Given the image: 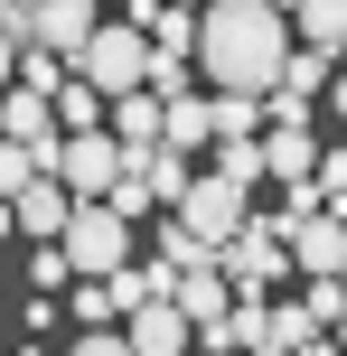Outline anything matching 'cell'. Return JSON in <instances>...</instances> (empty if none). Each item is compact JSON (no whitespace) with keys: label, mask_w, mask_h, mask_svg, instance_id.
Listing matches in <instances>:
<instances>
[{"label":"cell","mask_w":347,"mask_h":356,"mask_svg":"<svg viewBox=\"0 0 347 356\" xmlns=\"http://www.w3.org/2000/svg\"><path fill=\"white\" fill-rule=\"evenodd\" d=\"M244 197H254V188H244L235 169H207V178H188V197H179V225L197 234V244H225V234H235L244 216H254Z\"/></svg>","instance_id":"obj_5"},{"label":"cell","mask_w":347,"mask_h":356,"mask_svg":"<svg viewBox=\"0 0 347 356\" xmlns=\"http://www.w3.org/2000/svg\"><path fill=\"white\" fill-rule=\"evenodd\" d=\"M94 19H104V0H29V38L56 47L66 66H75V47L94 38Z\"/></svg>","instance_id":"obj_9"},{"label":"cell","mask_w":347,"mask_h":356,"mask_svg":"<svg viewBox=\"0 0 347 356\" xmlns=\"http://www.w3.org/2000/svg\"><path fill=\"white\" fill-rule=\"evenodd\" d=\"M56 178H66L75 197H104L113 178H122V141H113L104 122H94V131H66V141H56Z\"/></svg>","instance_id":"obj_6"},{"label":"cell","mask_w":347,"mask_h":356,"mask_svg":"<svg viewBox=\"0 0 347 356\" xmlns=\"http://www.w3.org/2000/svg\"><path fill=\"white\" fill-rule=\"evenodd\" d=\"M104 131H113V141H160V94H150V85H131V94H104Z\"/></svg>","instance_id":"obj_10"},{"label":"cell","mask_w":347,"mask_h":356,"mask_svg":"<svg viewBox=\"0 0 347 356\" xmlns=\"http://www.w3.org/2000/svg\"><path fill=\"white\" fill-rule=\"evenodd\" d=\"M216 263H225L235 291H273L282 272H291V216H282V225H273V216H244V225L216 244Z\"/></svg>","instance_id":"obj_3"},{"label":"cell","mask_w":347,"mask_h":356,"mask_svg":"<svg viewBox=\"0 0 347 356\" xmlns=\"http://www.w3.org/2000/svg\"><path fill=\"white\" fill-rule=\"evenodd\" d=\"M160 263H179V272H188V263H216V244H197V234L169 216V225H160Z\"/></svg>","instance_id":"obj_22"},{"label":"cell","mask_w":347,"mask_h":356,"mask_svg":"<svg viewBox=\"0 0 347 356\" xmlns=\"http://www.w3.org/2000/svg\"><path fill=\"white\" fill-rule=\"evenodd\" d=\"M160 141H179V150H197V141H216V104L207 94H160Z\"/></svg>","instance_id":"obj_11"},{"label":"cell","mask_w":347,"mask_h":356,"mask_svg":"<svg viewBox=\"0 0 347 356\" xmlns=\"http://www.w3.org/2000/svg\"><path fill=\"white\" fill-rule=\"evenodd\" d=\"M207 104H216V141H254V131H263V104H254V94L216 85V94H207Z\"/></svg>","instance_id":"obj_15"},{"label":"cell","mask_w":347,"mask_h":356,"mask_svg":"<svg viewBox=\"0 0 347 356\" xmlns=\"http://www.w3.org/2000/svg\"><path fill=\"white\" fill-rule=\"evenodd\" d=\"M141 66H150L141 19H94V38L75 47V75H85L94 94H131V85H141Z\"/></svg>","instance_id":"obj_4"},{"label":"cell","mask_w":347,"mask_h":356,"mask_svg":"<svg viewBox=\"0 0 347 356\" xmlns=\"http://www.w3.org/2000/svg\"><path fill=\"white\" fill-rule=\"evenodd\" d=\"M56 244H66L75 272H122L131 263V216H113V197H75L66 225H56Z\"/></svg>","instance_id":"obj_2"},{"label":"cell","mask_w":347,"mask_h":356,"mask_svg":"<svg viewBox=\"0 0 347 356\" xmlns=\"http://www.w3.org/2000/svg\"><path fill=\"white\" fill-rule=\"evenodd\" d=\"M291 56V19L273 0H197V66L235 94H263Z\"/></svg>","instance_id":"obj_1"},{"label":"cell","mask_w":347,"mask_h":356,"mask_svg":"<svg viewBox=\"0 0 347 356\" xmlns=\"http://www.w3.org/2000/svg\"><path fill=\"white\" fill-rule=\"evenodd\" d=\"M329 338H338V347H347V309H338V328H329Z\"/></svg>","instance_id":"obj_27"},{"label":"cell","mask_w":347,"mask_h":356,"mask_svg":"<svg viewBox=\"0 0 347 356\" xmlns=\"http://www.w3.org/2000/svg\"><path fill=\"white\" fill-rule=\"evenodd\" d=\"M338 56H347V47H338Z\"/></svg>","instance_id":"obj_31"},{"label":"cell","mask_w":347,"mask_h":356,"mask_svg":"<svg viewBox=\"0 0 347 356\" xmlns=\"http://www.w3.org/2000/svg\"><path fill=\"white\" fill-rule=\"evenodd\" d=\"M29 282H38V291H66V282H75V263H66V244H56V234H38V253H29Z\"/></svg>","instance_id":"obj_20"},{"label":"cell","mask_w":347,"mask_h":356,"mask_svg":"<svg viewBox=\"0 0 347 356\" xmlns=\"http://www.w3.org/2000/svg\"><path fill=\"white\" fill-rule=\"evenodd\" d=\"M300 282H310V291H300V300H310V319L338 328V309H347V272H300Z\"/></svg>","instance_id":"obj_19"},{"label":"cell","mask_w":347,"mask_h":356,"mask_svg":"<svg viewBox=\"0 0 347 356\" xmlns=\"http://www.w3.org/2000/svg\"><path fill=\"white\" fill-rule=\"evenodd\" d=\"M66 56H56V47H38V38H29V47H19V75H10V85H38V94H56V85H66Z\"/></svg>","instance_id":"obj_18"},{"label":"cell","mask_w":347,"mask_h":356,"mask_svg":"<svg viewBox=\"0 0 347 356\" xmlns=\"http://www.w3.org/2000/svg\"><path fill=\"white\" fill-rule=\"evenodd\" d=\"M329 328L310 319V300H291V309H273L263 319V338H254V356H300V347H319Z\"/></svg>","instance_id":"obj_12"},{"label":"cell","mask_w":347,"mask_h":356,"mask_svg":"<svg viewBox=\"0 0 347 356\" xmlns=\"http://www.w3.org/2000/svg\"><path fill=\"white\" fill-rule=\"evenodd\" d=\"M310 197L347 216V150H319V169H310Z\"/></svg>","instance_id":"obj_21"},{"label":"cell","mask_w":347,"mask_h":356,"mask_svg":"<svg viewBox=\"0 0 347 356\" xmlns=\"http://www.w3.org/2000/svg\"><path fill=\"white\" fill-rule=\"evenodd\" d=\"M329 66H338L329 47H291V56H282V75H273V85H291V94H329Z\"/></svg>","instance_id":"obj_17"},{"label":"cell","mask_w":347,"mask_h":356,"mask_svg":"<svg viewBox=\"0 0 347 356\" xmlns=\"http://www.w3.org/2000/svg\"><path fill=\"white\" fill-rule=\"evenodd\" d=\"M0 234H19V216H10V197H0Z\"/></svg>","instance_id":"obj_26"},{"label":"cell","mask_w":347,"mask_h":356,"mask_svg":"<svg viewBox=\"0 0 347 356\" xmlns=\"http://www.w3.org/2000/svg\"><path fill=\"white\" fill-rule=\"evenodd\" d=\"M319 150H310V122H273V141H263V178H310Z\"/></svg>","instance_id":"obj_13"},{"label":"cell","mask_w":347,"mask_h":356,"mask_svg":"<svg viewBox=\"0 0 347 356\" xmlns=\"http://www.w3.org/2000/svg\"><path fill=\"white\" fill-rule=\"evenodd\" d=\"M188 10H197V0H188Z\"/></svg>","instance_id":"obj_30"},{"label":"cell","mask_w":347,"mask_h":356,"mask_svg":"<svg viewBox=\"0 0 347 356\" xmlns=\"http://www.w3.org/2000/svg\"><path fill=\"white\" fill-rule=\"evenodd\" d=\"M216 150H225V160H216V169H235V178H244V188H254V178H263V141H216Z\"/></svg>","instance_id":"obj_24"},{"label":"cell","mask_w":347,"mask_h":356,"mask_svg":"<svg viewBox=\"0 0 347 356\" xmlns=\"http://www.w3.org/2000/svg\"><path fill=\"white\" fill-rule=\"evenodd\" d=\"M291 29L310 38V47H329V56H338V47H347V0H300Z\"/></svg>","instance_id":"obj_14"},{"label":"cell","mask_w":347,"mask_h":356,"mask_svg":"<svg viewBox=\"0 0 347 356\" xmlns=\"http://www.w3.org/2000/svg\"><path fill=\"white\" fill-rule=\"evenodd\" d=\"M291 263L300 272H347V216L338 207H300L291 216Z\"/></svg>","instance_id":"obj_8"},{"label":"cell","mask_w":347,"mask_h":356,"mask_svg":"<svg viewBox=\"0 0 347 356\" xmlns=\"http://www.w3.org/2000/svg\"><path fill=\"white\" fill-rule=\"evenodd\" d=\"M47 104H56V122H66V131H94V122H104V94H94L85 75H66V85L47 94Z\"/></svg>","instance_id":"obj_16"},{"label":"cell","mask_w":347,"mask_h":356,"mask_svg":"<svg viewBox=\"0 0 347 356\" xmlns=\"http://www.w3.org/2000/svg\"><path fill=\"white\" fill-rule=\"evenodd\" d=\"M273 10H282V19H291V10H300V0H273Z\"/></svg>","instance_id":"obj_28"},{"label":"cell","mask_w":347,"mask_h":356,"mask_svg":"<svg viewBox=\"0 0 347 356\" xmlns=\"http://www.w3.org/2000/svg\"><path fill=\"white\" fill-rule=\"evenodd\" d=\"M104 10H113V0H104ZM122 10H131V0H122Z\"/></svg>","instance_id":"obj_29"},{"label":"cell","mask_w":347,"mask_h":356,"mask_svg":"<svg viewBox=\"0 0 347 356\" xmlns=\"http://www.w3.org/2000/svg\"><path fill=\"white\" fill-rule=\"evenodd\" d=\"M122 347H131V356H179V347H188V309L169 300V291L131 300V309H122Z\"/></svg>","instance_id":"obj_7"},{"label":"cell","mask_w":347,"mask_h":356,"mask_svg":"<svg viewBox=\"0 0 347 356\" xmlns=\"http://www.w3.org/2000/svg\"><path fill=\"white\" fill-rule=\"evenodd\" d=\"M19 178H38V160H29V141H10V131H0V197H10Z\"/></svg>","instance_id":"obj_23"},{"label":"cell","mask_w":347,"mask_h":356,"mask_svg":"<svg viewBox=\"0 0 347 356\" xmlns=\"http://www.w3.org/2000/svg\"><path fill=\"white\" fill-rule=\"evenodd\" d=\"M329 113H338V122H347V75H338V85H329Z\"/></svg>","instance_id":"obj_25"}]
</instances>
